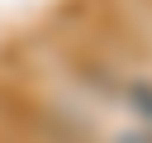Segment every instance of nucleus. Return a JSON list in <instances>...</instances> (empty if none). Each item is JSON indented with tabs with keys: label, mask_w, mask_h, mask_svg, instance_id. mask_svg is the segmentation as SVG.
I'll list each match as a JSON object with an SVG mask.
<instances>
[{
	"label": "nucleus",
	"mask_w": 152,
	"mask_h": 143,
	"mask_svg": "<svg viewBox=\"0 0 152 143\" xmlns=\"http://www.w3.org/2000/svg\"><path fill=\"white\" fill-rule=\"evenodd\" d=\"M128 100H133V110L152 124V86H133V91H128Z\"/></svg>",
	"instance_id": "1"
},
{
	"label": "nucleus",
	"mask_w": 152,
	"mask_h": 143,
	"mask_svg": "<svg viewBox=\"0 0 152 143\" xmlns=\"http://www.w3.org/2000/svg\"><path fill=\"white\" fill-rule=\"evenodd\" d=\"M128 143H152V133H138V138H128Z\"/></svg>",
	"instance_id": "2"
}]
</instances>
